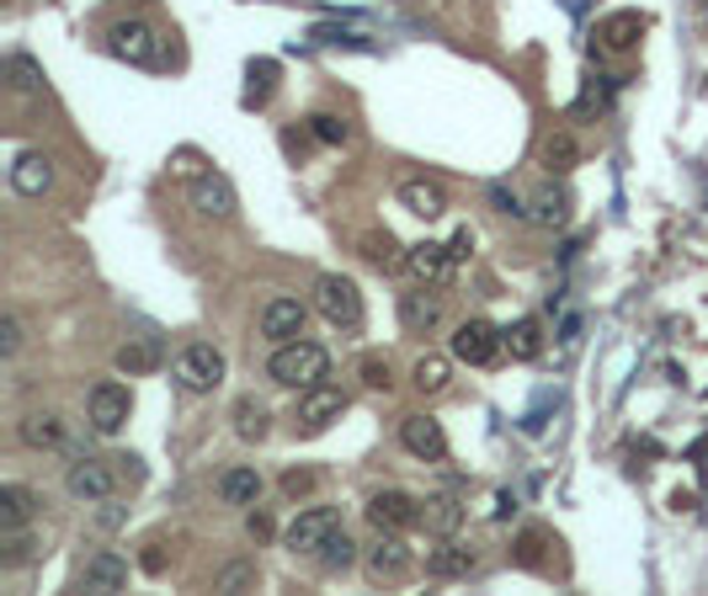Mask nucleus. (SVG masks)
I'll use <instances>...</instances> for the list:
<instances>
[{"label": "nucleus", "instance_id": "nucleus-1", "mask_svg": "<svg viewBox=\"0 0 708 596\" xmlns=\"http://www.w3.org/2000/svg\"><path fill=\"white\" fill-rule=\"evenodd\" d=\"M267 379L283 383V389H315V383L331 379V352L315 346V341H283L267 358Z\"/></svg>", "mask_w": 708, "mask_h": 596}, {"label": "nucleus", "instance_id": "nucleus-2", "mask_svg": "<svg viewBox=\"0 0 708 596\" xmlns=\"http://www.w3.org/2000/svg\"><path fill=\"white\" fill-rule=\"evenodd\" d=\"M107 48L118 53L122 65H139V70H160V65H166V38H160L155 22H145V17H122V22H112Z\"/></svg>", "mask_w": 708, "mask_h": 596}, {"label": "nucleus", "instance_id": "nucleus-3", "mask_svg": "<svg viewBox=\"0 0 708 596\" xmlns=\"http://www.w3.org/2000/svg\"><path fill=\"white\" fill-rule=\"evenodd\" d=\"M171 379L187 389V394H214L224 383V352L219 346H208V341H193V346H181L171 362Z\"/></svg>", "mask_w": 708, "mask_h": 596}, {"label": "nucleus", "instance_id": "nucleus-4", "mask_svg": "<svg viewBox=\"0 0 708 596\" xmlns=\"http://www.w3.org/2000/svg\"><path fill=\"white\" fill-rule=\"evenodd\" d=\"M315 310L336 325V331H357L363 325V293H357V283L352 277H342V272H325L315 283Z\"/></svg>", "mask_w": 708, "mask_h": 596}, {"label": "nucleus", "instance_id": "nucleus-5", "mask_svg": "<svg viewBox=\"0 0 708 596\" xmlns=\"http://www.w3.org/2000/svg\"><path fill=\"white\" fill-rule=\"evenodd\" d=\"M501 352H507V335L495 331L490 320H464V325L453 331V358L469 362V368H490Z\"/></svg>", "mask_w": 708, "mask_h": 596}, {"label": "nucleus", "instance_id": "nucleus-6", "mask_svg": "<svg viewBox=\"0 0 708 596\" xmlns=\"http://www.w3.org/2000/svg\"><path fill=\"white\" fill-rule=\"evenodd\" d=\"M346 416V394L336 383H315V389H298V431L304 437H319L331 421Z\"/></svg>", "mask_w": 708, "mask_h": 596}, {"label": "nucleus", "instance_id": "nucleus-7", "mask_svg": "<svg viewBox=\"0 0 708 596\" xmlns=\"http://www.w3.org/2000/svg\"><path fill=\"white\" fill-rule=\"evenodd\" d=\"M134 416V394L122 389V383H97L91 394H86V421H91V431H101V437H112V431H122V421Z\"/></svg>", "mask_w": 708, "mask_h": 596}, {"label": "nucleus", "instance_id": "nucleus-8", "mask_svg": "<svg viewBox=\"0 0 708 596\" xmlns=\"http://www.w3.org/2000/svg\"><path fill=\"white\" fill-rule=\"evenodd\" d=\"M363 565H367V580L373 586H400L405 575H411V549H405V538L400 533H378V544L363 554Z\"/></svg>", "mask_w": 708, "mask_h": 596}, {"label": "nucleus", "instance_id": "nucleus-9", "mask_svg": "<svg viewBox=\"0 0 708 596\" xmlns=\"http://www.w3.org/2000/svg\"><path fill=\"white\" fill-rule=\"evenodd\" d=\"M336 527H342V511H336V506H304L294 522H288L283 544H288L294 554H315L319 544L336 533Z\"/></svg>", "mask_w": 708, "mask_h": 596}, {"label": "nucleus", "instance_id": "nucleus-10", "mask_svg": "<svg viewBox=\"0 0 708 596\" xmlns=\"http://www.w3.org/2000/svg\"><path fill=\"white\" fill-rule=\"evenodd\" d=\"M363 511H367V522H373V533H411L421 522V501L405 496V490H378Z\"/></svg>", "mask_w": 708, "mask_h": 596}, {"label": "nucleus", "instance_id": "nucleus-11", "mask_svg": "<svg viewBox=\"0 0 708 596\" xmlns=\"http://www.w3.org/2000/svg\"><path fill=\"white\" fill-rule=\"evenodd\" d=\"M400 448L411 458H421V463H442L448 458V431L432 416H405L400 421Z\"/></svg>", "mask_w": 708, "mask_h": 596}, {"label": "nucleus", "instance_id": "nucleus-12", "mask_svg": "<svg viewBox=\"0 0 708 596\" xmlns=\"http://www.w3.org/2000/svg\"><path fill=\"white\" fill-rule=\"evenodd\" d=\"M187 197H193V208L203 218H235V208H240V197H235L224 170H203L193 187H187Z\"/></svg>", "mask_w": 708, "mask_h": 596}, {"label": "nucleus", "instance_id": "nucleus-13", "mask_svg": "<svg viewBox=\"0 0 708 596\" xmlns=\"http://www.w3.org/2000/svg\"><path fill=\"white\" fill-rule=\"evenodd\" d=\"M405 266H411L415 283L442 287V283H453V266H459V256H453L448 245H437V240H421V245H411V251H405Z\"/></svg>", "mask_w": 708, "mask_h": 596}, {"label": "nucleus", "instance_id": "nucleus-14", "mask_svg": "<svg viewBox=\"0 0 708 596\" xmlns=\"http://www.w3.org/2000/svg\"><path fill=\"white\" fill-rule=\"evenodd\" d=\"M128 586V559L112 549H97L86 565H80V592H97V596H112Z\"/></svg>", "mask_w": 708, "mask_h": 596}, {"label": "nucleus", "instance_id": "nucleus-15", "mask_svg": "<svg viewBox=\"0 0 708 596\" xmlns=\"http://www.w3.org/2000/svg\"><path fill=\"white\" fill-rule=\"evenodd\" d=\"M65 490H70L75 501H107L118 490V475L107 463H97V458H80V463H70V475H65Z\"/></svg>", "mask_w": 708, "mask_h": 596}, {"label": "nucleus", "instance_id": "nucleus-16", "mask_svg": "<svg viewBox=\"0 0 708 596\" xmlns=\"http://www.w3.org/2000/svg\"><path fill=\"white\" fill-rule=\"evenodd\" d=\"M400 325H405L411 335L437 331V325H442V299L426 283L411 287V293H400Z\"/></svg>", "mask_w": 708, "mask_h": 596}, {"label": "nucleus", "instance_id": "nucleus-17", "mask_svg": "<svg viewBox=\"0 0 708 596\" xmlns=\"http://www.w3.org/2000/svg\"><path fill=\"white\" fill-rule=\"evenodd\" d=\"M304 320H309V310H304L298 299H272L267 310H262V335H267L272 346L298 341V335H304Z\"/></svg>", "mask_w": 708, "mask_h": 596}, {"label": "nucleus", "instance_id": "nucleus-18", "mask_svg": "<svg viewBox=\"0 0 708 596\" xmlns=\"http://www.w3.org/2000/svg\"><path fill=\"white\" fill-rule=\"evenodd\" d=\"M645 32H650V17H645V11H612V17L597 22V38H602V48H612V53H629Z\"/></svg>", "mask_w": 708, "mask_h": 596}, {"label": "nucleus", "instance_id": "nucleus-19", "mask_svg": "<svg viewBox=\"0 0 708 596\" xmlns=\"http://www.w3.org/2000/svg\"><path fill=\"white\" fill-rule=\"evenodd\" d=\"M400 208L415 218H442L448 214V192H442V182L411 176V182H400Z\"/></svg>", "mask_w": 708, "mask_h": 596}, {"label": "nucleus", "instance_id": "nucleus-20", "mask_svg": "<svg viewBox=\"0 0 708 596\" xmlns=\"http://www.w3.org/2000/svg\"><path fill=\"white\" fill-rule=\"evenodd\" d=\"M22 442L27 448H38V453H53V448H65V416L59 410H27L22 416Z\"/></svg>", "mask_w": 708, "mask_h": 596}, {"label": "nucleus", "instance_id": "nucleus-21", "mask_svg": "<svg viewBox=\"0 0 708 596\" xmlns=\"http://www.w3.org/2000/svg\"><path fill=\"white\" fill-rule=\"evenodd\" d=\"M112 368H118V373H128V379H145V373H155V368H160V346H155L149 335H128L118 352H112Z\"/></svg>", "mask_w": 708, "mask_h": 596}, {"label": "nucleus", "instance_id": "nucleus-22", "mask_svg": "<svg viewBox=\"0 0 708 596\" xmlns=\"http://www.w3.org/2000/svg\"><path fill=\"white\" fill-rule=\"evenodd\" d=\"M11 187L22 192V197H43L53 187V160L49 155H17V166H11Z\"/></svg>", "mask_w": 708, "mask_h": 596}, {"label": "nucleus", "instance_id": "nucleus-23", "mask_svg": "<svg viewBox=\"0 0 708 596\" xmlns=\"http://www.w3.org/2000/svg\"><path fill=\"white\" fill-rule=\"evenodd\" d=\"M219 501L224 506H256V501H262V475H256L250 463L224 469V475H219Z\"/></svg>", "mask_w": 708, "mask_h": 596}, {"label": "nucleus", "instance_id": "nucleus-24", "mask_svg": "<svg viewBox=\"0 0 708 596\" xmlns=\"http://www.w3.org/2000/svg\"><path fill=\"white\" fill-rule=\"evenodd\" d=\"M421 522H426V533H437V538H453L464 527V506H459V496H426L421 501Z\"/></svg>", "mask_w": 708, "mask_h": 596}, {"label": "nucleus", "instance_id": "nucleus-25", "mask_svg": "<svg viewBox=\"0 0 708 596\" xmlns=\"http://www.w3.org/2000/svg\"><path fill=\"white\" fill-rule=\"evenodd\" d=\"M453 362L459 358H442V352H421L411 368V383L421 389V394H442L448 383H453Z\"/></svg>", "mask_w": 708, "mask_h": 596}, {"label": "nucleus", "instance_id": "nucleus-26", "mask_svg": "<svg viewBox=\"0 0 708 596\" xmlns=\"http://www.w3.org/2000/svg\"><path fill=\"white\" fill-rule=\"evenodd\" d=\"M480 565L474 559V549H464V544H437V549L426 554V575H437V580H459V575H469Z\"/></svg>", "mask_w": 708, "mask_h": 596}, {"label": "nucleus", "instance_id": "nucleus-27", "mask_svg": "<svg viewBox=\"0 0 708 596\" xmlns=\"http://www.w3.org/2000/svg\"><path fill=\"white\" fill-rule=\"evenodd\" d=\"M272 431V410L256 400V394H245V400H235V437L240 442H262Z\"/></svg>", "mask_w": 708, "mask_h": 596}, {"label": "nucleus", "instance_id": "nucleus-28", "mask_svg": "<svg viewBox=\"0 0 708 596\" xmlns=\"http://www.w3.org/2000/svg\"><path fill=\"white\" fill-rule=\"evenodd\" d=\"M507 352H512V362H533L543 358V325H538L533 314L528 320H517V325H507Z\"/></svg>", "mask_w": 708, "mask_h": 596}, {"label": "nucleus", "instance_id": "nucleus-29", "mask_svg": "<svg viewBox=\"0 0 708 596\" xmlns=\"http://www.w3.org/2000/svg\"><path fill=\"white\" fill-rule=\"evenodd\" d=\"M38 511V496L27 485H0V527H27Z\"/></svg>", "mask_w": 708, "mask_h": 596}, {"label": "nucleus", "instance_id": "nucleus-30", "mask_svg": "<svg viewBox=\"0 0 708 596\" xmlns=\"http://www.w3.org/2000/svg\"><path fill=\"white\" fill-rule=\"evenodd\" d=\"M309 559H315V565H319L325 575L352 570V565H357V544H352V538H346L342 527H336V533H331V538H325V544H319V549L309 554Z\"/></svg>", "mask_w": 708, "mask_h": 596}, {"label": "nucleus", "instance_id": "nucleus-31", "mask_svg": "<svg viewBox=\"0 0 708 596\" xmlns=\"http://www.w3.org/2000/svg\"><path fill=\"white\" fill-rule=\"evenodd\" d=\"M576 160H581L576 134H570V128H554V134L543 139V166L554 170V176H564V170H576Z\"/></svg>", "mask_w": 708, "mask_h": 596}, {"label": "nucleus", "instance_id": "nucleus-32", "mask_svg": "<svg viewBox=\"0 0 708 596\" xmlns=\"http://www.w3.org/2000/svg\"><path fill=\"white\" fill-rule=\"evenodd\" d=\"M528 218H533V224H543V229H560L564 218H570V197H564L560 187H543V192L533 197Z\"/></svg>", "mask_w": 708, "mask_h": 596}, {"label": "nucleus", "instance_id": "nucleus-33", "mask_svg": "<svg viewBox=\"0 0 708 596\" xmlns=\"http://www.w3.org/2000/svg\"><path fill=\"white\" fill-rule=\"evenodd\" d=\"M363 256L378 266V272H394V266H405V251L394 245L390 229H384V235H378V229H373V235H363Z\"/></svg>", "mask_w": 708, "mask_h": 596}, {"label": "nucleus", "instance_id": "nucleus-34", "mask_svg": "<svg viewBox=\"0 0 708 596\" xmlns=\"http://www.w3.org/2000/svg\"><path fill=\"white\" fill-rule=\"evenodd\" d=\"M6 75H11V86L27 96L43 91V65H38L32 53H11V59H6Z\"/></svg>", "mask_w": 708, "mask_h": 596}, {"label": "nucleus", "instance_id": "nucleus-35", "mask_svg": "<svg viewBox=\"0 0 708 596\" xmlns=\"http://www.w3.org/2000/svg\"><path fill=\"white\" fill-rule=\"evenodd\" d=\"M250 586H256V565H250V559L224 565V570L214 575V592H250Z\"/></svg>", "mask_w": 708, "mask_h": 596}, {"label": "nucleus", "instance_id": "nucleus-36", "mask_svg": "<svg viewBox=\"0 0 708 596\" xmlns=\"http://www.w3.org/2000/svg\"><path fill=\"white\" fill-rule=\"evenodd\" d=\"M272 80H277V65H272V59H256V65H250V96H245V101L262 107L272 96Z\"/></svg>", "mask_w": 708, "mask_h": 596}, {"label": "nucleus", "instance_id": "nucleus-37", "mask_svg": "<svg viewBox=\"0 0 708 596\" xmlns=\"http://www.w3.org/2000/svg\"><path fill=\"white\" fill-rule=\"evenodd\" d=\"M309 134H315L319 144H346V134H352V128H346L336 113H315V118H309Z\"/></svg>", "mask_w": 708, "mask_h": 596}, {"label": "nucleus", "instance_id": "nucleus-38", "mask_svg": "<svg viewBox=\"0 0 708 596\" xmlns=\"http://www.w3.org/2000/svg\"><path fill=\"white\" fill-rule=\"evenodd\" d=\"M22 341H27V325L17 320V314H6V320H0V358H17Z\"/></svg>", "mask_w": 708, "mask_h": 596}, {"label": "nucleus", "instance_id": "nucleus-39", "mask_svg": "<svg viewBox=\"0 0 708 596\" xmlns=\"http://www.w3.org/2000/svg\"><path fill=\"white\" fill-rule=\"evenodd\" d=\"M309 490H315V469H288V475H283V496H288V501H304Z\"/></svg>", "mask_w": 708, "mask_h": 596}, {"label": "nucleus", "instance_id": "nucleus-40", "mask_svg": "<svg viewBox=\"0 0 708 596\" xmlns=\"http://www.w3.org/2000/svg\"><path fill=\"white\" fill-rule=\"evenodd\" d=\"M357 373H363V383H367V389H390V362H384V358H363V362H357Z\"/></svg>", "mask_w": 708, "mask_h": 596}, {"label": "nucleus", "instance_id": "nucleus-41", "mask_svg": "<svg viewBox=\"0 0 708 596\" xmlns=\"http://www.w3.org/2000/svg\"><path fill=\"white\" fill-rule=\"evenodd\" d=\"M309 38H315V43H346V48H373V43H363V38H357V32H342V27H315V32H309Z\"/></svg>", "mask_w": 708, "mask_h": 596}, {"label": "nucleus", "instance_id": "nucleus-42", "mask_svg": "<svg viewBox=\"0 0 708 596\" xmlns=\"http://www.w3.org/2000/svg\"><path fill=\"white\" fill-rule=\"evenodd\" d=\"M245 527H250V538H272V517H267V511H250Z\"/></svg>", "mask_w": 708, "mask_h": 596}, {"label": "nucleus", "instance_id": "nucleus-43", "mask_svg": "<svg viewBox=\"0 0 708 596\" xmlns=\"http://www.w3.org/2000/svg\"><path fill=\"white\" fill-rule=\"evenodd\" d=\"M448 251H453V256H459V262H464L469 251H474V235H469V229H459V235L448 240Z\"/></svg>", "mask_w": 708, "mask_h": 596}, {"label": "nucleus", "instance_id": "nucleus-44", "mask_svg": "<svg viewBox=\"0 0 708 596\" xmlns=\"http://www.w3.org/2000/svg\"><path fill=\"white\" fill-rule=\"evenodd\" d=\"M490 203H501V214H522V208H517V197L507 187H490Z\"/></svg>", "mask_w": 708, "mask_h": 596}, {"label": "nucleus", "instance_id": "nucleus-45", "mask_svg": "<svg viewBox=\"0 0 708 596\" xmlns=\"http://www.w3.org/2000/svg\"><path fill=\"white\" fill-rule=\"evenodd\" d=\"M522 565L538 570V533H522Z\"/></svg>", "mask_w": 708, "mask_h": 596}, {"label": "nucleus", "instance_id": "nucleus-46", "mask_svg": "<svg viewBox=\"0 0 708 596\" xmlns=\"http://www.w3.org/2000/svg\"><path fill=\"white\" fill-rule=\"evenodd\" d=\"M145 570H149V575H160V570H166V554H160V544H155V549L145 554Z\"/></svg>", "mask_w": 708, "mask_h": 596}, {"label": "nucleus", "instance_id": "nucleus-47", "mask_svg": "<svg viewBox=\"0 0 708 596\" xmlns=\"http://www.w3.org/2000/svg\"><path fill=\"white\" fill-rule=\"evenodd\" d=\"M704 6H708V0H704Z\"/></svg>", "mask_w": 708, "mask_h": 596}]
</instances>
